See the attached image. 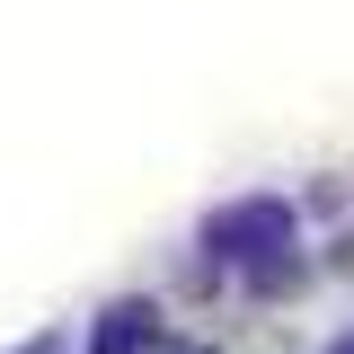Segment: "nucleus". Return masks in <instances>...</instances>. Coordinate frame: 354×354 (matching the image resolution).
I'll return each mask as SVG.
<instances>
[{
    "instance_id": "2",
    "label": "nucleus",
    "mask_w": 354,
    "mask_h": 354,
    "mask_svg": "<svg viewBox=\"0 0 354 354\" xmlns=\"http://www.w3.org/2000/svg\"><path fill=\"white\" fill-rule=\"evenodd\" d=\"M151 346H160V310L151 301H115L97 319V337H88V354H151Z\"/></svg>"
},
{
    "instance_id": "1",
    "label": "nucleus",
    "mask_w": 354,
    "mask_h": 354,
    "mask_svg": "<svg viewBox=\"0 0 354 354\" xmlns=\"http://www.w3.org/2000/svg\"><path fill=\"white\" fill-rule=\"evenodd\" d=\"M204 257L221 266H266V257H292V204L283 195H239L204 221Z\"/></svg>"
},
{
    "instance_id": "5",
    "label": "nucleus",
    "mask_w": 354,
    "mask_h": 354,
    "mask_svg": "<svg viewBox=\"0 0 354 354\" xmlns=\"http://www.w3.org/2000/svg\"><path fill=\"white\" fill-rule=\"evenodd\" d=\"M169 354H213V346H169Z\"/></svg>"
},
{
    "instance_id": "4",
    "label": "nucleus",
    "mask_w": 354,
    "mask_h": 354,
    "mask_svg": "<svg viewBox=\"0 0 354 354\" xmlns=\"http://www.w3.org/2000/svg\"><path fill=\"white\" fill-rule=\"evenodd\" d=\"M328 354H354V337H337V346H328Z\"/></svg>"
},
{
    "instance_id": "3",
    "label": "nucleus",
    "mask_w": 354,
    "mask_h": 354,
    "mask_svg": "<svg viewBox=\"0 0 354 354\" xmlns=\"http://www.w3.org/2000/svg\"><path fill=\"white\" fill-rule=\"evenodd\" d=\"M18 354H62V337H27V346H18Z\"/></svg>"
}]
</instances>
